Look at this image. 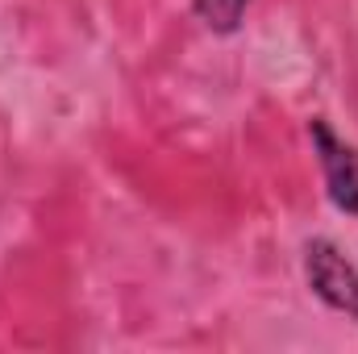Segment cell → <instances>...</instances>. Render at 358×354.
<instances>
[{"mask_svg":"<svg viewBox=\"0 0 358 354\" xmlns=\"http://www.w3.org/2000/svg\"><path fill=\"white\" fill-rule=\"evenodd\" d=\"M304 279L325 309L358 321V267L329 238H313L304 246Z\"/></svg>","mask_w":358,"mask_h":354,"instance_id":"6da1fadb","label":"cell"},{"mask_svg":"<svg viewBox=\"0 0 358 354\" xmlns=\"http://www.w3.org/2000/svg\"><path fill=\"white\" fill-rule=\"evenodd\" d=\"M308 138H313V150H317V159H321L329 200H334L342 213L358 217V150L346 146V142L329 129V121H321V117L308 121Z\"/></svg>","mask_w":358,"mask_h":354,"instance_id":"7a4b0ae2","label":"cell"},{"mask_svg":"<svg viewBox=\"0 0 358 354\" xmlns=\"http://www.w3.org/2000/svg\"><path fill=\"white\" fill-rule=\"evenodd\" d=\"M192 8L204 21V29H213V34H238L242 21H246L250 0H192Z\"/></svg>","mask_w":358,"mask_h":354,"instance_id":"3957f363","label":"cell"}]
</instances>
